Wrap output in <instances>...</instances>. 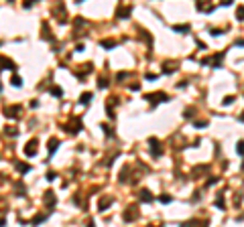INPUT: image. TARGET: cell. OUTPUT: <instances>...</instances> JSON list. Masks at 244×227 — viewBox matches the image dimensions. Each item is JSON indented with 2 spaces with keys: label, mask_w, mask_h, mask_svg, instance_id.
<instances>
[{
  "label": "cell",
  "mask_w": 244,
  "mask_h": 227,
  "mask_svg": "<svg viewBox=\"0 0 244 227\" xmlns=\"http://www.w3.org/2000/svg\"><path fill=\"white\" fill-rule=\"evenodd\" d=\"M147 100H149L151 103H159V102H167V95H165L163 91H159V93H149Z\"/></svg>",
  "instance_id": "6da1fadb"
},
{
  "label": "cell",
  "mask_w": 244,
  "mask_h": 227,
  "mask_svg": "<svg viewBox=\"0 0 244 227\" xmlns=\"http://www.w3.org/2000/svg\"><path fill=\"white\" fill-rule=\"evenodd\" d=\"M149 144H151V154L153 156H161V148H159V140H155V138H151L149 140Z\"/></svg>",
  "instance_id": "7a4b0ae2"
},
{
  "label": "cell",
  "mask_w": 244,
  "mask_h": 227,
  "mask_svg": "<svg viewBox=\"0 0 244 227\" xmlns=\"http://www.w3.org/2000/svg\"><path fill=\"white\" fill-rule=\"evenodd\" d=\"M59 144H61V142H59L57 138H51V140H49V156H53V154H55V150H57Z\"/></svg>",
  "instance_id": "3957f363"
},
{
  "label": "cell",
  "mask_w": 244,
  "mask_h": 227,
  "mask_svg": "<svg viewBox=\"0 0 244 227\" xmlns=\"http://www.w3.org/2000/svg\"><path fill=\"white\" fill-rule=\"evenodd\" d=\"M45 205L49 207V209L55 205V197H53V193H51V191H47V193H45Z\"/></svg>",
  "instance_id": "277c9868"
},
{
  "label": "cell",
  "mask_w": 244,
  "mask_h": 227,
  "mask_svg": "<svg viewBox=\"0 0 244 227\" xmlns=\"http://www.w3.org/2000/svg\"><path fill=\"white\" fill-rule=\"evenodd\" d=\"M35 146H37V140H31V142H29V146H27V156H35V154H37Z\"/></svg>",
  "instance_id": "5b68a950"
},
{
  "label": "cell",
  "mask_w": 244,
  "mask_h": 227,
  "mask_svg": "<svg viewBox=\"0 0 244 227\" xmlns=\"http://www.w3.org/2000/svg\"><path fill=\"white\" fill-rule=\"evenodd\" d=\"M140 201H144V203H149V201H153V195L144 189V191H140Z\"/></svg>",
  "instance_id": "8992f818"
},
{
  "label": "cell",
  "mask_w": 244,
  "mask_h": 227,
  "mask_svg": "<svg viewBox=\"0 0 244 227\" xmlns=\"http://www.w3.org/2000/svg\"><path fill=\"white\" fill-rule=\"evenodd\" d=\"M92 93H81V97H80V103H83V105H88V103L92 102Z\"/></svg>",
  "instance_id": "52a82bcc"
},
{
  "label": "cell",
  "mask_w": 244,
  "mask_h": 227,
  "mask_svg": "<svg viewBox=\"0 0 244 227\" xmlns=\"http://www.w3.org/2000/svg\"><path fill=\"white\" fill-rule=\"evenodd\" d=\"M110 205H112V199H102V201H100V205H98V207H100V211H104L106 207H110Z\"/></svg>",
  "instance_id": "ba28073f"
},
{
  "label": "cell",
  "mask_w": 244,
  "mask_h": 227,
  "mask_svg": "<svg viewBox=\"0 0 244 227\" xmlns=\"http://www.w3.org/2000/svg\"><path fill=\"white\" fill-rule=\"evenodd\" d=\"M2 63H4V69H16V67H14V63H12V61H8L6 57L2 59Z\"/></svg>",
  "instance_id": "9c48e42d"
},
{
  "label": "cell",
  "mask_w": 244,
  "mask_h": 227,
  "mask_svg": "<svg viewBox=\"0 0 244 227\" xmlns=\"http://www.w3.org/2000/svg\"><path fill=\"white\" fill-rule=\"evenodd\" d=\"M16 168L21 170V172H29V170H31V166H29V164H24V162H18V166H16Z\"/></svg>",
  "instance_id": "30bf717a"
},
{
  "label": "cell",
  "mask_w": 244,
  "mask_h": 227,
  "mask_svg": "<svg viewBox=\"0 0 244 227\" xmlns=\"http://www.w3.org/2000/svg\"><path fill=\"white\" fill-rule=\"evenodd\" d=\"M159 201H161V203H171V201H173V197H169V195H161V197H159Z\"/></svg>",
  "instance_id": "8fae6325"
},
{
  "label": "cell",
  "mask_w": 244,
  "mask_h": 227,
  "mask_svg": "<svg viewBox=\"0 0 244 227\" xmlns=\"http://www.w3.org/2000/svg\"><path fill=\"white\" fill-rule=\"evenodd\" d=\"M47 217H49V215H37L35 219H33V223H35V225H39V223H41V221H45Z\"/></svg>",
  "instance_id": "7c38bea8"
},
{
  "label": "cell",
  "mask_w": 244,
  "mask_h": 227,
  "mask_svg": "<svg viewBox=\"0 0 244 227\" xmlns=\"http://www.w3.org/2000/svg\"><path fill=\"white\" fill-rule=\"evenodd\" d=\"M114 45H116L114 41H102V47H104V49H112Z\"/></svg>",
  "instance_id": "4fadbf2b"
},
{
  "label": "cell",
  "mask_w": 244,
  "mask_h": 227,
  "mask_svg": "<svg viewBox=\"0 0 244 227\" xmlns=\"http://www.w3.org/2000/svg\"><path fill=\"white\" fill-rule=\"evenodd\" d=\"M12 85H14V87H21V77H18V75H14V77H12V81H10Z\"/></svg>",
  "instance_id": "5bb4252c"
},
{
  "label": "cell",
  "mask_w": 244,
  "mask_h": 227,
  "mask_svg": "<svg viewBox=\"0 0 244 227\" xmlns=\"http://www.w3.org/2000/svg\"><path fill=\"white\" fill-rule=\"evenodd\" d=\"M238 21H244V6H238Z\"/></svg>",
  "instance_id": "9a60e30c"
},
{
  "label": "cell",
  "mask_w": 244,
  "mask_h": 227,
  "mask_svg": "<svg viewBox=\"0 0 244 227\" xmlns=\"http://www.w3.org/2000/svg\"><path fill=\"white\" fill-rule=\"evenodd\" d=\"M51 93H53V95H61V93H63V91H61V87H53V89H51Z\"/></svg>",
  "instance_id": "2e32d148"
},
{
  "label": "cell",
  "mask_w": 244,
  "mask_h": 227,
  "mask_svg": "<svg viewBox=\"0 0 244 227\" xmlns=\"http://www.w3.org/2000/svg\"><path fill=\"white\" fill-rule=\"evenodd\" d=\"M236 150H238V154L244 156V142H238V148H236Z\"/></svg>",
  "instance_id": "e0dca14e"
},
{
  "label": "cell",
  "mask_w": 244,
  "mask_h": 227,
  "mask_svg": "<svg viewBox=\"0 0 244 227\" xmlns=\"http://www.w3.org/2000/svg\"><path fill=\"white\" fill-rule=\"evenodd\" d=\"M175 31H177V33H187L189 26H175Z\"/></svg>",
  "instance_id": "ac0fdd59"
},
{
  "label": "cell",
  "mask_w": 244,
  "mask_h": 227,
  "mask_svg": "<svg viewBox=\"0 0 244 227\" xmlns=\"http://www.w3.org/2000/svg\"><path fill=\"white\" fill-rule=\"evenodd\" d=\"M216 207H220V209H224V199H216Z\"/></svg>",
  "instance_id": "d6986e66"
},
{
  "label": "cell",
  "mask_w": 244,
  "mask_h": 227,
  "mask_svg": "<svg viewBox=\"0 0 244 227\" xmlns=\"http://www.w3.org/2000/svg\"><path fill=\"white\" fill-rule=\"evenodd\" d=\"M234 102V97L232 95H228V97H226V100H224V105H230V103Z\"/></svg>",
  "instance_id": "ffe728a7"
},
{
  "label": "cell",
  "mask_w": 244,
  "mask_h": 227,
  "mask_svg": "<svg viewBox=\"0 0 244 227\" xmlns=\"http://www.w3.org/2000/svg\"><path fill=\"white\" fill-rule=\"evenodd\" d=\"M206 126H208L206 120H203V122H195V128H206Z\"/></svg>",
  "instance_id": "44dd1931"
},
{
  "label": "cell",
  "mask_w": 244,
  "mask_h": 227,
  "mask_svg": "<svg viewBox=\"0 0 244 227\" xmlns=\"http://www.w3.org/2000/svg\"><path fill=\"white\" fill-rule=\"evenodd\" d=\"M88 227H94V221H90V223H88Z\"/></svg>",
  "instance_id": "7402d4cb"
},
{
  "label": "cell",
  "mask_w": 244,
  "mask_h": 227,
  "mask_svg": "<svg viewBox=\"0 0 244 227\" xmlns=\"http://www.w3.org/2000/svg\"><path fill=\"white\" fill-rule=\"evenodd\" d=\"M240 122H244V112H242V116H240Z\"/></svg>",
  "instance_id": "603a6c76"
}]
</instances>
